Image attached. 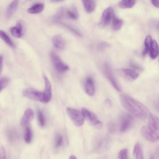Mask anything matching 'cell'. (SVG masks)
Instances as JSON below:
<instances>
[{
  "label": "cell",
  "instance_id": "28",
  "mask_svg": "<svg viewBox=\"0 0 159 159\" xmlns=\"http://www.w3.org/2000/svg\"><path fill=\"white\" fill-rule=\"evenodd\" d=\"M9 82V79L6 77L0 78V93L6 88Z\"/></svg>",
  "mask_w": 159,
  "mask_h": 159
},
{
  "label": "cell",
  "instance_id": "9",
  "mask_svg": "<svg viewBox=\"0 0 159 159\" xmlns=\"http://www.w3.org/2000/svg\"><path fill=\"white\" fill-rule=\"evenodd\" d=\"M82 111L84 117L91 124L95 126H101L102 125L101 121L93 113L84 107L82 108Z\"/></svg>",
  "mask_w": 159,
  "mask_h": 159
},
{
  "label": "cell",
  "instance_id": "8",
  "mask_svg": "<svg viewBox=\"0 0 159 159\" xmlns=\"http://www.w3.org/2000/svg\"><path fill=\"white\" fill-rule=\"evenodd\" d=\"M104 70L106 76L113 87L117 91H121V87L115 77L111 68L109 64L106 63L105 64Z\"/></svg>",
  "mask_w": 159,
  "mask_h": 159
},
{
  "label": "cell",
  "instance_id": "21",
  "mask_svg": "<svg viewBox=\"0 0 159 159\" xmlns=\"http://www.w3.org/2000/svg\"><path fill=\"white\" fill-rule=\"evenodd\" d=\"M123 23V20L113 15L112 18V27L114 30H119L121 28Z\"/></svg>",
  "mask_w": 159,
  "mask_h": 159
},
{
  "label": "cell",
  "instance_id": "20",
  "mask_svg": "<svg viewBox=\"0 0 159 159\" xmlns=\"http://www.w3.org/2000/svg\"><path fill=\"white\" fill-rule=\"evenodd\" d=\"M152 41V38L150 35H148L145 38L144 41V47L142 52L143 56H145L149 52Z\"/></svg>",
  "mask_w": 159,
  "mask_h": 159
},
{
  "label": "cell",
  "instance_id": "7",
  "mask_svg": "<svg viewBox=\"0 0 159 159\" xmlns=\"http://www.w3.org/2000/svg\"><path fill=\"white\" fill-rule=\"evenodd\" d=\"M51 60L56 69L60 72H63L68 70V66L64 63L56 53L52 52L50 54Z\"/></svg>",
  "mask_w": 159,
  "mask_h": 159
},
{
  "label": "cell",
  "instance_id": "3",
  "mask_svg": "<svg viewBox=\"0 0 159 159\" xmlns=\"http://www.w3.org/2000/svg\"><path fill=\"white\" fill-rule=\"evenodd\" d=\"M134 121V118L127 113L122 114L119 117L118 127L120 132L123 133L128 130L131 126Z\"/></svg>",
  "mask_w": 159,
  "mask_h": 159
},
{
  "label": "cell",
  "instance_id": "17",
  "mask_svg": "<svg viewBox=\"0 0 159 159\" xmlns=\"http://www.w3.org/2000/svg\"><path fill=\"white\" fill-rule=\"evenodd\" d=\"M86 11L89 13L93 12L95 10L96 3L95 0H82Z\"/></svg>",
  "mask_w": 159,
  "mask_h": 159
},
{
  "label": "cell",
  "instance_id": "29",
  "mask_svg": "<svg viewBox=\"0 0 159 159\" xmlns=\"http://www.w3.org/2000/svg\"><path fill=\"white\" fill-rule=\"evenodd\" d=\"M38 115L40 125L42 126H44L45 124V120L43 113L41 111L39 110L38 111Z\"/></svg>",
  "mask_w": 159,
  "mask_h": 159
},
{
  "label": "cell",
  "instance_id": "10",
  "mask_svg": "<svg viewBox=\"0 0 159 159\" xmlns=\"http://www.w3.org/2000/svg\"><path fill=\"white\" fill-rule=\"evenodd\" d=\"M24 30V24L21 20L18 21L16 26L11 27L10 29L11 35L17 38H20L22 37Z\"/></svg>",
  "mask_w": 159,
  "mask_h": 159
},
{
  "label": "cell",
  "instance_id": "18",
  "mask_svg": "<svg viewBox=\"0 0 159 159\" xmlns=\"http://www.w3.org/2000/svg\"><path fill=\"white\" fill-rule=\"evenodd\" d=\"M122 71L126 76L133 80L136 79L139 76L138 73L132 69L124 68Z\"/></svg>",
  "mask_w": 159,
  "mask_h": 159
},
{
  "label": "cell",
  "instance_id": "35",
  "mask_svg": "<svg viewBox=\"0 0 159 159\" xmlns=\"http://www.w3.org/2000/svg\"><path fill=\"white\" fill-rule=\"evenodd\" d=\"M152 4L157 8L159 7V0H151Z\"/></svg>",
  "mask_w": 159,
  "mask_h": 159
},
{
  "label": "cell",
  "instance_id": "36",
  "mask_svg": "<svg viewBox=\"0 0 159 159\" xmlns=\"http://www.w3.org/2000/svg\"><path fill=\"white\" fill-rule=\"evenodd\" d=\"M115 129V126L114 124L111 123L109 125V129L111 132H112L114 131Z\"/></svg>",
  "mask_w": 159,
  "mask_h": 159
},
{
  "label": "cell",
  "instance_id": "2",
  "mask_svg": "<svg viewBox=\"0 0 159 159\" xmlns=\"http://www.w3.org/2000/svg\"><path fill=\"white\" fill-rule=\"evenodd\" d=\"M149 121L148 125L143 126L141 129L142 136L146 140L151 142L157 141L159 137V119L156 116L149 114Z\"/></svg>",
  "mask_w": 159,
  "mask_h": 159
},
{
  "label": "cell",
  "instance_id": "22",
  "mask_svg": "<svg viewBox=\"0 0 159 159\" xmlns=\"http://www.w3.org/2000/svg\"><path fill=\"white\" fill-rule=\"evenodd\" d=\"M44 5L41 3L36 4L28 9V11L31 14H37L42 12L44 9Z\"/></svg>",
  "mask_w": 159,
  "mask_h": 159
},
{
  "label": "cell",
  "instance_id": "40",
  "mask_svg": "<svg viewBox=\"0 0 159 159\" xmlns=\"http://www.w3.org/2000/svg\"><path fill=\"white\" fill-rule=\"evenodd\" d=\"M52 1L55 2H57L60 1H62L63 0H51Z\"/></svg>",
  "mask_w": 159,
  "mask_h": 159
},
{
  "label": "cell",
  "instance_id": "14",
  "mask_svg": "<svg viewBox=\"0 0 159 159\" xmlns=\"http://www.w3.org/2000/svg\"><path fill=\"white\" fill-rule=\"evenodd\" d=\"M52 42L55 47L58 49L61 50L64 48L65 42L63 38L60 35L54 36L52 39Z\"/></svg>",
  "mask_w": 159,
  "mask_h": 159
},
{
  "label": "cell",
  "instance_id": "34",
  "mask_svg": "<svg viewBox=\"0 0 159 159\" xmlns=\"http://www.w3.org/2000/svg\"><path fill=\"white\" fill-rule=\"evenodd\" d=\"M110 44L106 42H103L100 43L99 44V47L101 48H105L109 47Z\"/></svg>",
  "mask_w": 159,
  "mask_h": 159
},
{
  "label": "cell",
  "instance_id": "23",
  "mask_svg": "<svg viewBox=\"0 0 159 159\" xmlns=\"http://www.w3.org/2000/svg\"><path fill=\"white\" fill-rule=\"evenodd\" d=\"M135 2V0H121L119 2L118 5L122 8H129L133 7Z\"/></svg>",
  "mask_w": 159,
  "mask_h": 159
},
{
  "label": "cell",
  "instance_id": "30",
  "mask_svg": "<svg viewBox=\"0 0 159 159\" xmlns=\"http://www.w3.org/2000/svg\"><path fill=\"white\" fill-rule=\"evenodd\" d=\"M63 143V139L62 136L60 134L57 135L55 139V146L56 148L60 147Z\"/></svg>",
  "mask_w": 159,
  "mask_h": 159
},
{
  "label": "cell",
  "instance_id": "6",
  "mask_svg": "<svg viewBox=\"0 0 159 159\" xmlns=\"http://www.w3.org/2000/svg\"><path fill=\"white\" fill-rule=\"evenodd\" d=\"M114 15L113 10L111 7H109L106 8L102 14L98 23L99 26L101 28L106 26L112 19Z\"/></svg>",
  "mask_w": 159,
  "mask_h": 159
},
{
  "label": "cell",
  "instance_id": "16",
  "mask_svg": "<svg viewBox=\"0 0 159 159\" xmlns=\"http://www.w3.org/2000/svg\"><path fill=\"white\" fill-rule=\"evenodd\" d=\"M149 55L151 59H155L159 54V48L157 42L154 40H152V44L149 51Z\"/></svg>",
  "mask_w": 159,
  "mask_h": 159
},
{
  "label": "cell",
  "instance_id": "38",
  "mask_svg": "<svg viewBox=\"0 0 159 159\" xmlns=\"http://www.w3.org/2000/svg\"><path fill=\"white\" fill-rule=\"evenodd\" d=\"M105 103L106 104L108 105L109 106L111 105V101L109 99H107L106 100Z\"/></svg>",
  "mask_w": 159,
  "mask_h": 159
},
{
  "label": "cell",
  "instance_id": "37",
  "mask_svg": "<svg viewBox=\"0 0 159 159\" xmlns=\"http://www.w3.org/2000/svg\"><path fill=\"white\" fill-rule=\"evenodd\" d=\"M3 64V59L2 56L0 55V75L1 74L2 70Z\"/></svg>",
  "mask_w": 159,
  "mask_h": 159
},
{
  "label": "cell",
  "instance_id": "27",
  "mask_svg": "<svg viewBox=\"0 0 159 159\" xmlns=\"http://www.w3.org/2000/svg\"><path fill=\"white\" fill-rule=\"evenodd\" d=\"M118 157L119 159H128V150L127 148L121 149L118 154Z\"/></svg>",
  "mask_w": 159,
  "mask_h": 159
},
{
  "label": "cell",
  "instance_id": "39",
  "mask_svg": "<svg viewBox=\"0 0 159 159\" xmlns=\"http://www.w3.org/2000/svg\"><path fill=\"white\" fill-rule=\"evenodd\" d=\"M70 159H76V157L74 155H71L70 157Z\"/></svg>",
  "mask_w": 159,
  "mask_h": 159
},
{
  "label": "cell",
  "instance_id": "12",
  "mask_svg": "<svg viewBox=\"0 0 159 159\" xmlns=\"http://www.w3.org/2000/svg\"><path fill=\"white\" fill-rule=\"evenodd\" d=\"M45 87L43 93L44 96V102H48L50 101L52 95L51 87L50 83L46 76L43 77Z\"/></svg>",
  "mask_w": 159,
  "mask_h": 159
},
{
  "label": "cell",
  "instance_id": "32",
  "mask_svg": "<svg viewBox=\"0 0 159 159\" xmlns=\"http://www.w3.org/2000/svg\"><path fill=\"white\" fill-rule=\"evenodd\" d=\"M130 66L134 70H137L140 71L142 70L143 68L141 66H139V65L134 63H131Z\"/></svg>",
  "mask_w": 159,
  "mask_h": 159
},
{
  "label": "cell",
  "instance_id": "24",
  "mask_svg": "<svg viewBox=\"0 0 159 159\" xmlns=\"http://www.w3.org/2000/svg\"><path fill=\"white\" fill-rule=\"evenodd\" d=\"M0 38L7 44L12 47L15 48V45L8 35L3 30H0Z\"/></svg>",
  "mask_w": 159,
  "mask_h": 159
},
{
  "label": "cell",
  "instance_id": "26",
  "mask_svg": "<svg viewBox=\"0 0 159 159\" xmlns=\"http://www.w3.org/2000/svg\"><path fill=\"white\" fill-rule=\"evenodd\" d=\"M32 134L30 128L27 126L24 136V139L25 142L27 143H30L31 141Z\"/></svg>",
  "mask_w": 159,
  "mask_h": 159
},
{
  "label": "cell",
  "instance_id": "5",
  "mask_svg": "<svg viewBox=\"0 0 159 159\" xmlns=\"http://www.w3.org/2000/svg\"><path fill=\"white\" fill-rule=\"evenodd\" d=\"M66 111L70 119L75 125L80 126L83 124L84 117L82 112L70 107L67 108Z\"/></svg>",
  "mask_w": 159,
  "mask_h": 159
},
{
  "label": "cell",
  "instance_id": "33",
  "mask_svg": "<svg viewBox=\"0 0 159 159\" xmlns=\"http://www.w3.org/2000/svg\"><path fill=\"white\" fill-rule=\"evenodd\" d=\"M63 8H60L57 13L55 16V18L56 19H59L62 14L64 11Z\"/></svg>",
  "mask_w": 159,
  "mask_h": 159
},
{
  "label": "cell",
  "instance_id": "1",
  "mask_svg": "<svg viewBox=\"0 0 159 159\" xmlns=\"http://www.w3.org/2000/svg\"><path fill=\"white\" fill-rule=\"evenodd\" d=\"M120 99L123 106L132 115L144 119L149 115L148 110L146 107L131 97L126 94H122Z\"/></svg>",
  "mask_w": 159,
  "mask_h": 159
},
{
  "label": "cell",
  "instance_id": "19",
  "mask_svg": "<svg viewBox=\"0 0 159 159\" xmlns=\"http://www.w3.org/2000/svg\"><path fill=\"white\" fill-rule=\"evenodd\" d=\"M19 0H13L8 6L6 11L7 18L10 17L16 10L18 3Z\"/></svg>",
  "mask_w": 159,
  "mask_h": 159
},
{
  "label": "cell",
  "instance_id": "31",
  "mask_svg": "<svg viewBox=\"0 0 159 159\" xmlns=\"http://www.w3.org/2000/svg\"><path fill=\"white\" fill-rule=\"evenodd\" d=\"M7 158V153L5 148L2 146L0 148V159Z\"/></svg>",
  "mask_w": 159,
  "mask_h": 159
},
{
  "label": "cell",
  "instance_id": "25",
  "mask_svg": "<svg viewBox=\"0 0 159 159\" xmlns=\"http://www.w3.org/2000/svg\"><path fill=\"white\" fill-rule=\"evenodd\" d=\"M66 13L68 17L71 19L76 20L78 17V11L75 7H73L71 9L68 10Z\"/></svg>",
  "mask_w": 159,
  "mask_h": 159
},
{
  "label": "cell",
  "instance_id": "15",
  "mask_svg": "<svg viewBox=\"0 0 159 159\" xmlns=\"http://www.w3.org/2000/svg\"><path fill=\"white\" fill-rule=\"evenodd\" d=\"M133 155L136 159H143L144 158L141 145L138 142H136L134 146L133 150Z\"/></svg>",
  "mask_w": 159,
  "mask_h": 159
},
{
  "label": "cell",
  "instance_id": "11",
  "mask_svg": "<svg viewBox=\"0 0 159 159\" xmlns=\"http://www.w3.org/2000/svg\"><path fill=\"white\" fill-rule=\"evenodd\" d=\"M34 117V112L31 108L26 109L24 112L21 119L20 124L22 126H27L33 119Z\"/></svg>",
  "mask_w": 159,
  "mask_h": 159
},
{
  "label": "cell",
  "instance_id": "4",
  "mask_svg": "<svg viewBox=\"0 0 159 159\" xmlns=\"http://www.w3.org/2000/svg\"><path fill=\"white\" fill-rule=\"evenodd\" d=\"M24 96L30 99L44 102L43 92L32 88L25 89L22 91Z\"/></svg>",
  "mask_w": 159,
  "mask_h": 159
},
{
  "label": "cell",
  "instance_id": "13",
  "mask_svg": "<svg viewBox=\"0 0 159 159\" xmlns=\"http://www.w3.org/2000/svg\"><path fill=\"white\" fill-rule=\"evenodd\" d=\"M84 89L86 93L89 96H92L95 93V89L93 79L90 78H87L85 81Z\"/></svg>",
  "mask_w": 159,
  "mask_h": 159
}]
</instances>
